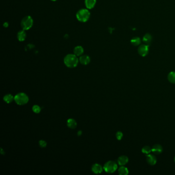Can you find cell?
Returning <instances> with one entry per match:
<instances>
[{
	"mask_svg": "<svg viewBox=\"0 0 175 175\" xmlns=\"http://www.w3.org/2000/svg\"><path fill=\"white\" fill-rule=\"evenodd\" d=\"M64 64L67 67L72 68L75 67L79 62L77 56L74 54H69L65 57L64 59Z\"/></svg>",
	"mask_w": 175,
	"mask_h": 175,
	"instance_id": "1",
	"label": "cell"
},
{
	"mask_svg": "<svg viewBox=\"0 0 175 175\" xmlns=\"http://www.w3.org/2000/svg\"><path fill=\"white\" fill-rule=\"evenodd\" d=\"M14 100L19 105H23L27 104L29 101L27 95L24 92H20L14 97Z\"/></svg>",
	"mask_w": 175,
	"mask_h": 175,
	"instance_id": "2",
	"label": "cell"
},
{
	"mask_svg": "<svg viewBox=\"0 0 175 175\" xmlns=\"http://www.w3.org/2000/svg\"><path fill=\"white\" fill-rule=\"evenodd\" d=\"M76 17L80 22H86L89 18L90 12L87 9H81L77 12Z\"/></svg>",
	"mask_w": 175,
	"mask_h": 175,
	"instance_id": "3",
	"label": "cell"
},
{
	"mask_svg": "<svg viewBox=\"0 0 175 175\" xmlns=\"http://www.w3.org/2000/svg\"><path fill=\"white\" fill-rule=\"evenodd\" d=\"M118 168L117 163L113 161H109L107 162L103 166V169L105 172L107 173H114Z\"/></svg>",
	"mask_w": 175,
	"mask_h": 175,
	"instance_id": "4",
	"label": "cell"
},
{
	"mask_svg": "<svg viewBox=\"0 0 175 175\" xmlns=\"http://www.w3.org/2000/svg\"><path fill=\"white\" fill-rule=\"evenodd\" d=\"M33 20L30 16H27L22 19L21 23L23 30H26L31 28L33 25Z\"/></svg>",
	"mask_w": 175,
	"mask_h": 175,
	"instance_id": "5",
	"label": "cell"
},
{
	"mask_svg": "<svg viewBox=\"0 0 175 175\" xmlns=\"http://www.w3.org/2000/svg\"><path fill=\"white\" fill-rule=\"evenodd\" d=\"M149 45L146 44H142L139 46L138 52L139 54L142 56H145L147 55L149 51Z\"/></svg>",
	"mask_w": 175,
	"mask_h": 175,
	"instance_id": "6",
	"label": "cell"
},
{
	"mask_svg": "<svg viewBox=\"0 0 175 175\" xmlns=\"http://www.w3.org/2000/svg\"><path fill=\"white\" fill-rule=\"evenodd\" d=\"M146 161L148 164L150 165H154L157 163V158L155 156L152 154L146 155Z\"/></svg>",
	"mask_w": 175,
	"mask_h": 175,
	"instance_id": "7",
	"label": "cell"
},
{
	"mask_svg": "<svg viewBox=\"0 0 175 175\" xmlns=\"http://www.w3.org/2000/svg\"><path fill=\"white\" fill-rule=\"evenodd\" d=\"M103 169H104L103 168L102 166L97 163L94 164L92 167V172L96 174H99L101 173Z\"/></svg>",
	"mask_w": 175,
	"mask_h": 175,
	"instance_id": "8",
	"label": "cell"
},
{
	"mask_svg": "<svg viewBox=\"0 0 175 175\" xmlns=\"http://www.w3.org/2000/svg\"><path fill=\"white\" fill-rule=\"evenodd\" d=\"M162 151H163V148L162 147V146L158 144H155L152 148V152L156 155H159L161 154L162 152Z\"/></svg>",
	"mask_w": 175,
	"mask_h": 175,
	"instance_id": "9",
	"label": "cell"
},
{
	"mask_svg": "<svg viewBox=\"0 0 175 175\" xmlns=\"http://www.w3.org/2000/svg\"><path fill=\"white\" fill-rule=\"evenodd\" d=\"M129 162V158L126 156L123 155L119 157L118 159V163L121 166H123L127 164Z\"/></svg>",
	"mask_w": 175,
	"mask_h": 175,
	"instance_id": "10",
	"label": "cell"
},
{
	"mask_svg": "<svg viewBox=\"0 0 175 175\" xmlns=\"http://www.w3.org/2000/svg\"><path fill=\"white\" fill-rule=\"evenodd\" d=\"M79 61L82 64L86 65L90 63L91 59L88 55H82L79 59Z\"/></svg>",
	"mask_w": 175,
	"mask_h": 175,
	"instance_id": "11",
	"label": "cell"
},
{
	"mask_svg": "<svg viewBox=\"0 0 175 175\" xmlns=\"http://www.w3.org/2000/svg\"><path fill=\"white\" fill-rule=\"evenodd\" d=\"M67 125L71 129H74L77 127V123L76 121L73 119H69L67 121Z\"/></svg>",
	"mask_w": 175,
	"mask_h": 175,
	"instance_id": "12",
	"label": "cell"
},
{
	"mask_svg": "<svg viewBox=\"0 0 175 175\" xmlns=\"http://www.w3.org/2000/svg\"><path fill=\"white\" fill-rule=\"evenodd\" d=\"M96 4V0H85V4L87 8L92 9Z\"/></svg>",
	"mask_w": 175,
	"mask_h": 175,
	"instance_id": "13",
	"label": "cell"
},
{
	"mask_svg": "<svg viewBox=\"0 0 175 175\" xmlns=\"http://www.w3.org/2000/svg\"><path fill=\"white\" fill-rule=\"evenodd\" d=\"M142 41L145 44L149 45L152 41V37L150 34H146L143 37Z\"/></svg>",
	"mask_w": 175,
	"mask_h": 175,
	"instance_id": "14",
	"label": "cell"
},
{
	"mask_svg": "<svg viewBox=\"0 0 175 175\" xmlns=\"http://www.w3.org/2000/svg\"><path fill=\"white\" fill-rule=\"evenodd\" d=\"M74 54L75 55L80 56L82 55L84 53V49L82 46H76L74 50Z\"/></svg>",
	"mask_w": 175,
	"mask_h": 175,
	"instance_id": "15",
	"label": "cell"
},
{
	"mask_svg": "<svg viewBox=\"0 0 175 175\" xmlns=\"http://www.w3.org/2000/svg\"><path fill=\"white\" fill-rule=\"evenodd\" d=\"M17 37L18 39L20 41H24L26 37V34L24 30H20L17 35Z\"/></svg>",
	"mask_w": 175,
	"mask_h": 175,
	"instance_id": "16",
	"label": "cell"
},
{
	"mask_svg": "<svg viewBox=\"0 0 175 175\" xmlns=\"http://www.w3.org/2000/svg\"><path fill=\"white\" fill-rule=\"evenodd\" d=\"M14 97H13L12 94L8 93V94H7L5 96H4V97L3 98V100L6 103L9 104L13 101V100H14Z\"/></svg>",
	"mask_w": 175,
	"mask_h": 175,
	"instance_id": "17",
	"label": "cell"
},
{
	"mask_svg": "<svg viewBox=\"0 0 175 175\" xmlns=\"http://www.w3.org/2000/svg\"><path fill=\"white\" fill-rule=\"evenodd\" d=\"M118 173L120 175H127L129 174V170L125 166H121L118 169Z\"/></svg>",
	"mask_w": 175,
	"mask_h": 175,
	"instance_id": "18",
	"label": "cell"
},
{
	"mask_svg": "<svg viewBox=\"0 0 175 175\" xmlns=\"http://www.w3.org/2000/svg\"><path fill=\"white\" fill-rule=\"evenodd\" d=\"M141 39L139 37H134L130 40L131 44L134 46H138L141 43Z\"/></svg>",
	"mask_w": 175,
	"mask_h": 175,
	"instance_id": "19",
	"label": "cell"
},
{
	"mask_svg": "<svg viewBox=\"0 0 175 175\" xmlns=\"http://www.w3.org/2000/svg\"><path fill=\"white\" fill-rule=\"evenodd\" d=\"M168 80L171 83L175 84V72H170L167 76Z\"/></svg>",
	"mask_w": 175,
	"mask_h": 175,
	"instance_id": "20",
	"label": "cell"
},
{
	"mask_svg": "<svg viewBox=\"0 0 175 175\" xmlns=\"http://www.w3.org/2000/svg\"><path fill=\"white\" fill-rule=\"evenodd\" d=\"M142 152L143 154L148 155L152 152V148H150L149 146H144L142 148Z\"/></svg>",
	"mask_w": 175,
	"mask_h": 175,
	"instance_id": "21",
	"label": "cell"
},
{
	"mask_svg": "<svg viewBox=\"0 0 175 175\" xmlns=\"http://www.w3.org/2000/svg\"><path fill=\"white\" fill-rule=\"evenodd\" d=\"M32 111H33L35 112V113H39L40 112V111H41V107L39 106V105H35L33 106L32 107Z\"/></svg>",
	"mask_w": 175,
	"mask_h": 175,
	"instance_id": "22",
	"label": "cell"
},
{
	"mask_svg": "<svg viewBox=\"0 0 175 175\" xmlns=\"http://www.w3.org/2000/svg\"><path fill=\"white\" fill-rule=\"evenodd\" d=\"M39 145L41 148H46L47 146V143L44 140H40L39 141Z\"/></svg>",
	"mask_w": 175,
	"mask_h": 175,
	"instance_id": "23",
	"label": "cell"
},
{
	"mask_svg": "<svg viewBox=\"0 0 175 175\" xmlns=\"http://www.w3.org/2000/svg\"><path fill=\"white\" fill-rule=\"evenodd\" d=\"M116 136L118 140H120L123 137V133L121 131H118L116 134Z\"/></svg>",
	"mask_w": 175,
	"mask_h": 175,
	"instance_id": "24",
	"label": "cell"
},
{
	"mask_svg": "<svg viewBox=\"0 0 175 175\" xmlns=\"http://www.w3.org/2000/svg\"><path fill=\"white\" fill-rule=\"evenodd\" d=\"M82 134V132L81 130H79V131L78 132V136H80Z\"/></svg>",
	"mask_w": 175,
	"mask_h": 175,
	"instance_id": "25",
	"label": "cell"
},
{
	"mask_svg": "<svg viewBox=\"0 0 175 175\" xmlns=\"http://www.w3.org/2000/svg\"><path fill=\"white\" fill-rule=\"evenodd\" d=\"M8 26V24L7 23H5L4 24V26L5 27H7Z\"/></svg>",
	"mask_w": 175,
	"mask_h": 175,
	"instance_id": "26",
	"label": "cell"
},
{
	"mask_svg": "<svg viewBox=\"0 0 175 175\" xmlns=\"http://www.w3.org/2000/svg\"><path fill=\"white\" fill-rule=\"evenodd\" d=\"M51 1H56V0H51Z\"/></svg>",
	"mask_w": 175,
	"mask_h": 175,
	"instance_id": "27",
	"label": "cell"
},
{
	"mask_svg": "<svg viewBox=\"0 0 175 175\" xmlns=\"http://www.w3.org/2000/svg\"></svg>",
	"mask_w": 175,
	"mask_h": 175,
	"instance_id": "28",
	"label": "cell"
}]
</instances>
